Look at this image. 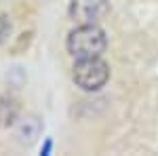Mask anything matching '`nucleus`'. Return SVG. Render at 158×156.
<instances>
[{
  "label": "nucleus",
  "instance_id": "1",
  "mask_svg": "<svg viewBox=\"0 0 158 156\" xmlns=\"http://www.w3.org/2000/svg\"><path fill=\"white\" fill-rule=\"evenodd\" d=\"M65 47L74 59L99 57L108 47V38L97 23H82L70 32V36L65 40Z\"/></svg>",
  "mask_w": 158,
  "mask_h": 156
},
{
  "label": "nucleus",
  "instance_id": "2",
  "mask_svg": "<svg viewBox=\"0 0 158 156\" xmlns=\"http://www.w3.org/2000/svg\"><path fill=\"white\" fill-rule=\"evenodd\" d=\"M72 78L76 86L82 91H99L110 78L108 63L99 57H86V59H76L72 68Z\"/></svg>",
  "mask_w": 158,
  "mask_h": 156
},
{
  "label": "nucleus",
  "instance_id": "3",
  "mask_svg": "<svg viewBox=\"0 0 158 156\" xmlns=\"http://www.w3.org/2000/svg\"><path fill=\"white\" fill-rule=\"evenodd\" d=\"M108 0H72L70 2V17L78 25L82 23H97L108 13Z\"/></svg>",
  "mask_w": 158,
  "mask_h": 156
},
{
  "label": "nucleus",
  "instance_id": "4",
  "mask_svg": "<svg viewBox=\"0 0 158 156\" xmlns=\"http://www.w3.org/2000/svg\"><path fill=\"white\" fill-rule=\"evenodd\" d=\"M17 118V103L11 97H0V124L9 127Z\"/></svg>",
  "mask_w": 158,
  "mask_h": 156
},
{
  "label": "nucleus",
  "instance_id": "5",
  "mask_svg": "<svg viewBox=\"0 0 158 156\" xmlns=\"http://www.w3.org/2000/svg\"><path fill=\"white\" fill-rule=\"evenodd\" d=\"M11 34V21H9V17H0V44L9 38Z\"/></svg>",
  "mask_w": 158,
  "mask_h": 156
},
{
  "label": "nucleus",
  "instance_id": "6",
  "mask_svg": "<svg viewBox=\"0 0 158 156\" xmlns=\"http://www.w3.org/2000/svg\"><path fill=\"white\" fill-rule=\"evenodd\" d=\"M51 145H53V141H51V139H47V141H44V145H42V150H40V154H49L51 152Z\"/></svg>",
  "mask_w": 158,
  "mask_h": 156
}]
</instances>
